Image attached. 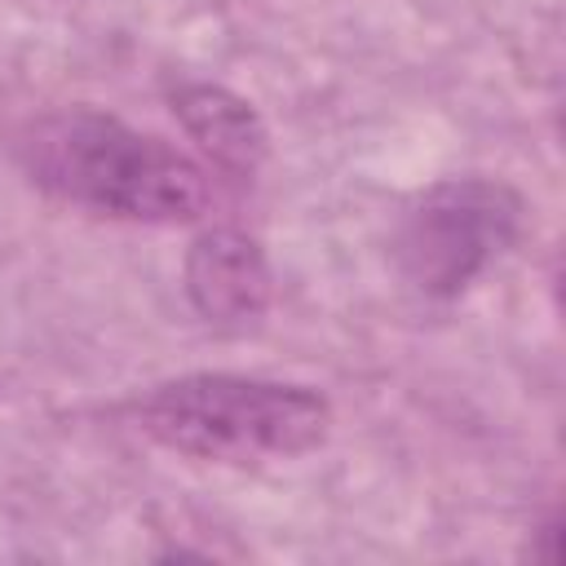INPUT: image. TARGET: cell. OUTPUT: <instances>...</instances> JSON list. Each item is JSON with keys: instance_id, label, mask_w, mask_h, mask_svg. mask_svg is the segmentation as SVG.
<instances>
[{"instance_id": "obj_1", "label": "cell", "mask_w": 566, "mask_h": 566, "mask_svg": "<svg viewBox=\"0 0 566 566\" xmlns=\"http://www.w3.org/2000/svg\"><path fill=\"white\" fill-rule=\"evenodd\" d=\"M18 150L40 190L97 217L172 226L195 221L212 199L208 172L190 155L88 106L35 119Z\"/></svg>"}, {"instance_id": "obj_2", "label": "cell", "mask_w": 566, "mask_h": 566, "mask_svg": "<svg viewBox=\"0 0 566 566\" xmlns=\"http://www.w3.org/2000/svg\"><path fill=\"white\" fill-rule=\"evenodd\" d=\"M133 420L146 438L177 455L261 464L314 451L332 429V407L310 385L195 371L142 394L133 402Z\"/></svg>"}, {"instance_id": "obj_3", "label": "cell", "mask_w": 566, "mask_h": 566, "mask_svg": "<svg viewBox=\"0 0 566 566\" xmlns=\"http://www.w3.org/2000/svg\"><path fill=\"white\" fill-rule=\"evenodd\" d=\"M517 217L522 199L500 181H442L407 208L394 234L398 270L424 296H455L513 243Z\"/></svg>"}, {"instance_id": "obj_4", "label": "cell", "mask_w": 566, "mask_h": 566, "mask_svg": "<svg viewBox=\"0 0 566 566\" xmlns=\"http://www.w3.org/2000/svg\"><path fill=\"white\" fill-rule=\"evenodd\" d=\"M186 292L217 327L256 323L270 305V265L256 239L230 226L199 234L186 252Z\"/></svg>"}, {"instance_id": "obj_5", "label": "cell", "mask_w": 566, "mask_h": 566, "mask_svg": "<svg viewBox=\"0 0 566 566\" xmlns=\"http://www.w3.org/2000/svg\"><path fill=\"white\" fill-rule=\"evenodd\" d=\"M172 111L186 133L226 168L252 172L265 159V124L256 111L217 84H186L172 93Z\"/></svg>"}]
</instances>
